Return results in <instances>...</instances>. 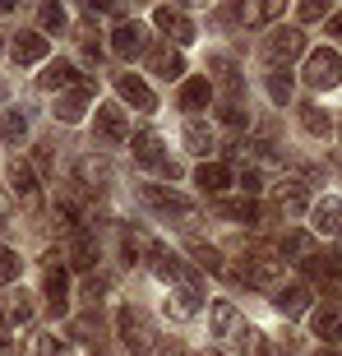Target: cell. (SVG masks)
Listing matches in <instances>:
<instances>
[{
	"mask_svg": "<svg viewBox=\"0 0 342 356\" xmlns=\"http://www.w3.org/2000/svg\"><path fill=\"white\" fill-rule=\"evenodd\" d=\"M120 338H125V347H130L134 356H148L153 347H158V333H153V319L144 315V310H134V305H120Z\"/></svg>",
	"mask_w": 342,
	"mask_h": 356,
	"instance_id": "1",
	"label": "cell"
},
{
	"mask_svg": "<svg viewBox=\"0 0 342 356\" xmlns=\"http://www.w3.org/2000/svg\"><path fill=\"white\" fill-rule=\"evenodd\" d=\"M310 88H338L342 83V56L338 51H329V47H319V51H310L305 56V74H301Z\"/></svg>",
	"mask_w": 342,
	"mask_h": 356,
	"instance_id": "2",
	"label": "cell"
},
{
	"mask_svg": "<svg viewBox=\"0 0 342 356\" xmlns=\"http://www.w3.org/2000/svg\"><path fill=\"white\" fill-rule=\"evenodd\" d=\"M236 277L245 282V287H273L277 277H282V254H277V250H263V245H259V250L241 264Z\"/></svg>",
	"mask_w": 342,
	"mask_h": 356,
	"instance_id": "3",
	"label": "cell"
},
{
	"mask_svg": "<svg viewBox=\"0 0 342 356\" xmlns=\"http://www.w3.org/2000/svg\"><path fill=\"white\" fill-rule=\"evenodd\" d=\"M10 185H14V195H19V204H24L28 213L42 209V185H38V167H33V162H14Z\"/></svg>",
	"mask_w": 342,
	"mask_h": 356,
	"instance_id": "4",
	"label": "cell"
},
{
	"mask_svg": "<svg viewBox=\"0 0 342 356\" xmlns=\"http://www.w3.org/2000/svg\"><path fill=\"white\" fill-rule=\"evenodd\" d=\"M144 204H148V209H158V213H167V218H181V222L195 218V204L181 199L176 190H162V185H144Z\"/></svg>",
	"mask_w": 342,
	"mask_h": 356,
	"instance_id": "5",
	"label": "cell"
},
{
	"mask_svg": "<svg viewBox=\"0 0 342 356\" xmlns=\"http://www.w3.org/2000/svg\"><path fill=\"white\" fill-rule=\"evenodd\" d=\"M273 199H277V209L287 213V218H301V213L310 209V190H305V181H296V176L277 181L273 185Z\"/></svg>",
	"mask_w": 342,
	"mask_h": 356,
	"instance_id": "6",
	"label": "cell"
},
{
	"mask_svg": "<svg viewBox=\"0 0 342 356\" xmlns=\"http://www.w3.org/2000/svg\"><path fill=\"white\" fill-rule=\"evenodd\" d=\"M92 102V79H79L74 88H65L56 97V120H79Z\"/></svg>",
	"mask_w": 342,
	"mask_h": 356,
	"instance_id": "7",
	"label": "cell"
},
{
	"mask_svg": "<svg viewBox=\"0 0 342 356\" xmlns=\"http://www.w3.org/2000/svg\"><path fill=\"white\" fill-rule=\"evenodd\" d=\"M153 24H158L171 42H181V47H185V42H195V24L185 19V10H171V5H162V10H153Z\"/></svg>",
	"mask_w": 342,
	"mask_h": 356,
	"instance_id": "8",
	"label": "cell"
},
{
	"mask_svg": "<svg viewBox=\"0 0 342 356\" xmlns=\"http://www.w3.org/2000/svg\"><path fill=\"white\" fill-rule=\"evenodd\" d=\"M148 65H153V74H162V79H181L185 74V60H181V51H171V42H153V47H148Z\"/></svg>",
	"mask_w": 342,
	"mask_h": 356,
	"instance_id": "9",
	"label": "cell"
},
{
	"mask_svg": "<svg viewBox=\"0 0 342 356\" xmlns=\"http://www.w3.org/2000/svg\"><path fill=\"white\" fill-rule=\"evenodd\" d=\"M97 134H102L106 144H130L125 111H120V106H97Z\"/></svg>",
	"mask_w": 342,
	"mask_h": 356,
	"instance_id": "10",
	"label": "cell"
},
{
	"mask_svg": "<svg viewBox=\"0 0 342 356\" xmlns=\"http://www.w3.org/2000/svg\"><path fill=\"white\" fill-rule=\"evenodd\" d=\"M10 56L19 60V65H33V60H42V56H47V38H42L38 28H24V33H14Z\"/></svg>",
	"mask_w": 342,
	"mask_h": 356,
	"instance_id": "11",
	"label": "cell"
},
{
	"mask_svg": "<svg viewBox=\"0 0 342 356\" xmlns=\"http://www.w3.org/2000/svg\"><path fill=\"white\" fill-rule=\"evenodd\" d=\"M195 185L204 195H227V190H231V167H227V162H204L195 172Z\"/></svg>",
	"mask_w": 342,
	"mask_h": 356,
	"instance_id": "12",
	"label": "cell"
},
{
	"mask_svg": "<svg viewBox=\"0 0 342 356\" xmlns=\"http://www.w3.org/2000/svg\"><path fill=\"white\" fill-rule=\"evenodd\" d=\"M33 315H38V310H33L28 296H5V301H0V329H28Z\"/></svg>",
	"mask_w": 342,
	"mask_h": 356,
	"instance_id": "13",
	"label": "cell"
},
{
	"mask_svg": "<svg viewBox=\"0 0 342 356\" xmlns=\"http://www.w3.org/2000/svg\"><path fill=\"white\" fill-rule=\"evenodd\" d=\"M144 47H148V42H144V28H139V24H120L116 33H111V51H116L120 60H134Z\"/></svg>",
	"mask_w": 342,
	"mask_h": 356,
	"instance_id": "14",
	"label": "cell"
},
{
	"mask_svg": "<svg viewBox=\"0 0 342 356\" xmlns=\"http://www.w3.org/2000/svg\"><path fill=\"white\" fill-rule=\"evenodd\" d=\"M305 51V33L301 28H277L273 38H268V56L273 60H291V56Z\"/></svg>",
	"mask_w": 342,
	"mask_h": 356,
	"instance_id": "15",
	"label": "cell"
},
{
	"mask_svg": "<svg viewBox=\"0 0 342 356\" xmlns=\"http://www.w3.org/2000/svg\"><path fill=\"white\" fill-rule=\"evenodd\" d=\"M162 245L153 236H148L144 227H125V254H130L134 264H153V254H158Z\"/></svg>",
	"mask_w": 342,
	"mask_h": 356,
	"instance_id": "16",
	"label": "cell"
},
{
	"mask_svg": "<svg viewBox=\"0 0 342 356\" xmlns=\"http://www.w3.org/2000/svg\"><path fill=\"white\" fill-rule=\"evenodd\" d=\"M134 158L144 162V167H162V172H171L167 153H162V139H158V134H153V130L134 134Z\"/></svg>",
	"mask_w": 342,
	"mask_h": 356,
	"instance_id": "17",
	"label": "cell"
},
{
	"mask_svg": "<svg viewBox=\"0 0 342 356\" xmlns=\"http://www.w3.org/2000/svg\"><path fill=\"white\" fill-rule=\"evenodd\" d=\"M310 333H315L319 343H342V315L338 310H329V305H324V310H315V315H310Z\"/></svg>",
	"mask_w": 342,
	"mask_h": 356,
	"instance_id": "18",
	"label": "cell"
},
{
	"mask_svg": "<svg viewBox=\"0 0 342 356\" xmlns=\"http://www.w3.org/2000/svg\"><path fill=\"white\" fill-rule=\"evenodd\" d=\"M116 92L125 102H134L139 111H153V92H148V83L139 74H116Z\"/></svg>",
	"mask_w": 342,
	"mask_h": 356,
	"instance_id": "19",
	"label": "cell"
},
{
	"mask_svg": "<svg viewBox=\"0 0 342 356\" xmlns=\"http://www.w3.org/2000/svg\"><path fill=\"white\" fill-rule=\"evenodd\" d=\"M79 83V70H74V60H51L47 65V74H42V88H51V92H65Z\"/></svg>",
	"mask_w": 342,
	"mask_h": 356,
	"instance_id": "20",
	"label": "cell"
},
{
	"mask_svg": "<svg viewBox=\"0 0 342 356\" xmlns=\"http://www.w3.org/2000/svg\"><path fill=\"white\" fill-rule=\"evenodd\" d=\"M70 264L74 268H92L97 264V241L88 232H70Z\"/></svg>",
	"mask_w": 342,
	"mask_h": 356,
	"instance_id": "21",
	"label": "cell"
},
{
	"mask_svg": "<svg viewBox=\"0 0 342 356\" xmlns=\"http://www.w3.org/2000/svg\"><path fill=\"white\" fill-rule=\"evenodd\" d=\"M273 305H277V310H282L287 319L305 315V305H310V287H301V282H296V287H282V291L273 296Z\"/></svg>",
	"mask_w": 342,
	"mask_h": 356,
	"instance_id": "22",
	"label": "cell"
},
{
	"mask_svg": "<svg viewBox=\"0 0 342 356\" xmlns=\"http://www.w3.org/2000/svg\"><path fill=\"white\" fill-rule=\"evenodd\" d=\"M167 315L171 319H190V315H199V287H176L167 296Z\"/></svg>",
	"mask_w": 342,
	"mask_h": 356,
	"instance_id": "23",
	"label": "cell"
},
{
	"mask_svg": "<svg viewBox=\"0 0 342 356\" xmlns=\"http://www.w3.org/2000/svg\"><path fill=\"white\" fill-rule=\"evenodd\" d=\"M209 97H213V83L209 79H185L181 83V111H199V106H209Z\"/></svg>",
	"mask_w": 342,
	"mask_h": 356,
	"instance_id": "24",
	"label": "cell"
},
{
	"mask_svg": "<svg viewBox=\"0 0 342 356\" xmlns=\"http://www.w3.org/2000/svg\"><path fill=\"white\" fill-rule=\"evenodd\" d=\"M277 254H282V259H310V254H315V236H310V232H287L282 245H277Z\"/></svg>",
	"mask_w": 342,
	"mask_h": 356,
	"instance_id": "25",
	"label": "cell"
},
{
	"mask_svg": "<svg viewBox=\"0 0 342 356\" xmlns=\"http://www.w3.org/2000/svg\"><path fill=\"white\" fill-rule=\"evenodd\" d=\"M24 134H28L24 106H10V111H0V139H5V144H19Z\"/></svg>",
	"mask_w": 342,
	"mask_h": 356,
	"instance_id": "26",
	"label": "cell"
},
{
	"mask_svg": "<svg viewBox=\"0 0 342 356\" xmlns=\"http://www.w3.org/2000/svg\"><path fill=\"white\" fill-rule=\"evenodd\" d=\"M42 287H47V296H51V305L56 310H65V301H70V277H65V268H47V277H42Z\"/></svg>",
	"mask_w": 342,
	"mask_h": 356,
	"instance_id": "27",
	"label": "cell"
},
{
	"mask_svg": "<svg viewBox=\"0 0 342 356\" xmlns=\"http://www.w3.org/2000/svg\"><path fill=\"white\" fill-rule=\"evenodd\" d=\"M342 227V199H319L315 204V232H338Z\"/></svg>",
	"mask_w": 342,
	"mask_h": 356,
	"instance_id": "28",
	"label": "cell"
},
{
	"mask_svg": "<svg viewBox=\"0 0 342 356\" xmlns=\"http://www.w3.org/2000/svg\"><path fill=\"white\" fill-rule=\"evenodd\" d=\"M277 14H282V0H263V5H241L236 19L241 24H273Z\"/></svg>",
	"mask_w": 342,
	"mask_h": 356,
	"instance_id": "29",
	"label": "cell"
},
{
	"mask_svg": "<svg viewBox=\"0 0 342 356\" xmlns=\"http://www.w3.org/2000/svg\"><path fill=\"white\" fill-rule=\"evenodd\" d=\"M209 319H213V333H236L241 329V315H236V305H231V301H213Z\"/></svg>",
	"mask_w": 342,
	"mask_h": 356,
	"instance_id": "30",
	"label": "cell"
},
{
	"mask_svg": "<svg viewBox=\"0 0 342 356\" xmlns=\"http://www.w3.org/2000/svg\"><path fill=\"white\" fill-rule=\"evenodd\" d=\"M218 213H222V218H241V222H250V227L263 218V213L254 209L250 199H222V204H218Z\"/></svg>",
	"mask_w": 342,
	"mask_h": 356,
	"instance_id": "31",
	"label": "cell"
},
{
	"mask_svg": "<svg viewBox=\"0 0 342 356\" xmlns=\"http://www.w3.org/2000/svg\"><path fill=\"white\" fill-rule=\"evenodd\" d=\"M185 144H190V153L204 158V153L213 148V130H209V125H199V120H190V125H185Z\"/></svg>",
	"mask_w": 342,
	"mask_h": 356,
	"instance_id": "32",
	"label": "cell"
},
{
	"mask_svg": "<svg viewBox=\"0 0 342 356\" xmlns=\"http://www.w3.org/2000/svg\"><path fill=\"white\" fill-rule=\"evenodd\" d=\"M296 111H301V125H305V130H310V134H319V139H324V134L333 130V120L324 116L319 106H296Z\"/></svg>",
	"mask_w": 342,
	"mask_h": 356,
	"instance_id": "33",
	"label": "cell"
},
{
	"mask_svg": "<svg viewBox=\"0 0 342 356\" xmlns=\"http://www.w3.org/2000/svg\"><path fill=\"white\" fill-rule=\"evenodd\" d=\"M190 250H195V259L204 268H209V273H227V264H222V254L213 250V245H204V241H190Z\"/></svg>",
	"mask_w": 342,
	"mask_h": 356,
	"instance_id": "34",
	"label": "cell"
},
{
	"mask_svg": "<svg viewBox=\"0 0 342 356\" xmlns=\"http://www.w3.org/2000/svg\"><path fill=\"white\" fill-rule=\"evenodd\" d=\"M19 273H24V259H19L14 250H5V245H0V287H10Z\"/></svg>",
	"mask_w": 342,
	"mask_h": 356,
	"instance_id": "35",
	"label": "cell"
},
{
	"mask_svg": "<svg viewBox=\"0 0 342 356\" xmlns=\"http://www.w3.org/2000/svg\"><path fill=\"white\" fill-rule=\"evenodd\" d=\"M79 176H83V185H92V190H102L97 181H111L106 162H92V158H83V162H79Z\"/></svg>",
	"mask_w": 342,
	"mask_h": 356,
	"instance_id": "36",
	"label": "cell"
},
{
	"mask_svg": "<svg viewBox=\"0 0 342 356\" xmlns=\"http://www.w3.org/2000/svg\"><path fill=\"white\" fill-rule=\"evenodd\" d=\"M38 356H70V338H60V333H42L38 338Z\"/></svg>",
	"mask_w": 342,
	"mask_h": 356,
	"instance_id": "37",
	"label": "cell"
},
{
	"mask_svg": "<svg viewBox=\"0 0 342 356\" xmlns=\"http://www.w3.org/2000/svg\"><path fill=\"white\" fill-rule=\"evenodd\" d=\"M42 28H51V33H60V28L70 24V14H65V5H42Z\"/></svg>",
	"mask_w": 342,
	"mask_h": 356,
	"instance_id": "38",
	"label": "cell"
},
{
	"mask_svg": "<svg viewBox=\"0 0 342 356\" xmlns=\"http://www.w3.org/2000/svg\"><path fill=\"white\" fill-rule=\"evenodd\" d=\"M236 338H241V352H245V356H263V338H259V329H236Z\"/></svg>",
	"mask_w": 342,
	"mask_h": 356,
	"instance_id": "39",
	"label": "cell"
},
{
	"mask_svg": "<svg viewBox=\"0 0 342 356\" xmlns=\"http://www.w3.org/2000/svg\"><path fill=\"white\" fill-rule=\"evenodd\" d=\"M97 333H102V319L97 315H79L74 319V338H97Z\"/></svg>",
	"mask_w": 342,
	"mask_h": 356,
	"instance_id": "40",
	"label": "cell"
},
{
	"mask_svg": "<svg viewBox=\"0 0 342 356\" xmlns=\"http://www.w3.org/2000/svg\"><path fill=\"white\" fill-rule=\"evenodd\" d=\"M329 14V0H310V5H301V24H319Z\"/></svg>",
	"mask_w": 342,
	"mask_h": 356,
	"instance_id": "41",
	"label": "cell"
},
{
	"mask_svg": "<svg viewBox=\"0 0 342 356\" xmlns=\"http://www.w3.org/2000/svg\"><path fill=\"white\" fill-rule=\"evenodd\" d=\"M268 92H273L277 102H287V97H291V83H287V74H282V70H273V79H268Z\"/></svg>",
	"mask_w": 342,
	"mask_h": 356,
	"instance_id": "42",
	"label": "cell"
},
{
	"mask_svg": "<svg viewBox=\"0 0 342 356\" xmlns=\"http://www.w3.org/2000/svg\"><path fill=\"white\" fill-rule=\"evenodd\" d=\"M222 125H231V130H241V125H245V111H241V106L231 102V106L222 111Z\"/></svg>",
	"mask_w": 342,
	"mask_h": 356,
	"instance_id": "43",
	"label": "cell"
},
{
	"mask_svg": "<svg viewBox=\"0 0 342 356\" xmlns=\"http://www.w3.org/2000/svg\"><path fill=\"white\" fill-rule=\"evenodd\" d=\"M241 190H245V195H254V190H259V172H254V167H245V176H241Z\"/></svg>",
	"mask_w": 342,
	"mask_h": 356,
	"instance_id": "44",
	"label": "cell"
},
{
	"mask_svg": "<svg viewBox=\"0 0 342 356\" xmlns=\"http://www.w3.org/2000/svg\"><path fill=\"white\" fill-rule=\"evenodd\" d=\"M38 167H42V172H51V167H56V162H51V148H47V144L38 148Z\"/></svg>",
	"mask_w": 342,
	"mask_h": 356,
	"instance_id": "45",
	"label": "cell"
},
{
	"mask_svg": "<svg viewBox=\"0 0 342 356\" xmlns=\"http://www.w3.org/2000/svg\"><path fill=\"white\" fill-rule=\"evenodd\" d=\"M0 356H14V343H10V333L0 329Z\"/></svg>",
	"mask_w": 342,
	"mask_h": 356,
	"instance_id": "46",
	"label": "cell"
},
{
	"mask_svg": "<svg viewBox=\"0 0 342 356\" xmlns=\"http://www.w3.org/2000/svg\"><path fill=\"white\" fill-rule=\"evenodd\" d=\"M329 33H333V38H342V14H333V19H329Z\"/></svg>",
	"mask_w": 342,
	"mask_h": 356,
	"instance_id": "47",
	"label": "cell"
},
{
	"mask_svg": "<svg viewBox=\"0 0 342 356\" xmlns=\"http://www.w3.org/2000/svg\"><path fill=\"white\" fill-rule=\"evenodd\" d=\"M5 38H10V33H5V28H0V47H5Z\"/></svg>",
	"mask_w": 342,
	"mask_h": 356,
	"instance_id": "48",
	"label": "cell"
},
{
	"mask_svg": "<svg viewBox=\"0 0 342 356\" xmlns=\"http://www.w3.org/2000/svg\"><path fill=\"white\" fill-rule=\"evenodd\" d=\"M319 356H338V352H319Z\"/></svg>",
	"mask_w": 342,
	"mask_h": 356,
	"instance_id": "49",
	"label": "cell"
},
{
	"mask_svg": "<svg viewBox=\"0 0 342 356\" xmlns=\"http://www.w3.org/2000/svg\"><path fill=\"white\" fill-rule=\"evenodd\" d=\"M204 356H218V352H204Z\"/></svg>",
	"mask_w": 342,
	"mask_h": 356,
	"instance_id": "50",
	"label": "cell"
},
{
	"mask_svg": "<svg viewBox=\"0 0 342 356\" xmlns=\"http://www.w3.org/2000/svg\"><path fill=\"white\" fill-rule=\"evenodd\" d=\"M338 134H342V125H338Z\"/></svg>",
	"mask_w": 342,
	"mask_h": 356,
	"instance_id": "51",
	"label": "cell"
}]
</instances>
